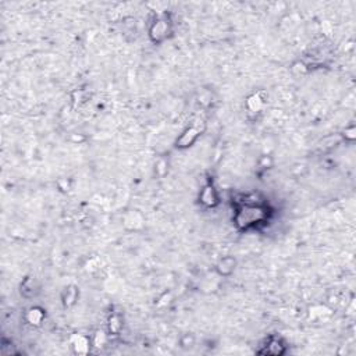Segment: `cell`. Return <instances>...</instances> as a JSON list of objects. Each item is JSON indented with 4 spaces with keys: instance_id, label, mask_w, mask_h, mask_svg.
Listing matches in <instances>:
<instances>
[{
    "instance_id": "obj_1",
    "label": "cell",
    "mask_w": 356,
    "mask_h": 356,
    "mask_svg": "<svg viewBox=\"0 0 356 356\" xmlns=\"http://www.w3.org/2000/svg\"><path fill=\"white\" fill-rule=\"evenodd\" d=\"M269 211L267 209L259 203H245L241 204V207L237 210L235 214V225L239 230H248L257 224H262L267 220Z\"/></svg>"
},
{
    "instance_id": "obj_2",
    "label": "cell",
    "mask_w": 356,
    "mask_h": 356,
    "mask_svg": "<svg viewBox=\"0 0 356 356\" xmlns=\"http://www.w3.org/2000/svg\"><path fill=\"white\" fill-rule=\"evenodd\" d=\"M202 131H203L202 121L193 123L191 127H188V128L181 134V137H179V138L177 139V142H176V146L179 148V149L189 148V146H192V144H195V141L199 138V135L202 134Z\"/></svg>"
},
{
    "instance_id": "obj_3",
    "label": "cell",
    "mask_w": 356,
    "mask_h": 356,
    "mask_svg": "<svg viewBox=\"0 0 356 356\" xmlns=\"http://www.w3.org/2000/svg\"><path fill=\"white\" fill-rule=\"evenodd\" d=\"M172 32V26L170 22L166 18H158L152 22V25L149 28V36L155 43H160L163 40L167 39L169 33Z\"/></svg>"
},
{
    "instance_id": "obj_4",
    "label": "cell",
    "mask_w": 356,
    "mask_h": 356,
    "mask_svg": "<svg viewBox=\"0 0 356 356\" xmlns=\"http://www.w3.org/2000/svg\"><path fill=\"white\" fill-rule=\"evenodd\" d=\"M199 200H200V203L203 204L204 207H209V209L216 207L220 203V199H218L217 189L214 188V185H204L200 195H199Z\"/></svg>"
},
{
    "instance_id": "obj_5",
    "label": "cell",
    "mask_w": 356,
    "mask_h": 356,
    "mask_svg": "<svg viewBox=\"0 0 356 356\" xmlns=\"http://www.w3.org/2000/svg\"><path fill=\"white\" fill-rule=\"evenodd\" d=\"M92 340L84 334H74L71 337V350L75 355H86L91 351Z\"/></svg>"
},
{
    "instance_id": "obj_6",
    "label": "cell",
    "mask_w": 356,
    "mask_h": 356,
    "mask_svg": "<svg viewBox=\"0 0 356 356\" xmlns=\"http://www.w3.org/2000/svg\"><path fill=\"white\" fill-rule=\"evenodd\" d=\"M21 295L26 299L36 297V294L39 292V283L35 277H26L24 278V281L21 283L20 287Z\"/></svg>"
},
{
    "instance_id": "obj_7",
    "label": "cell",
    "mask_w": 356,
    "mask_h": 356,
    "mask_svg": "<svg viewBox=\"0 0 356 356\" xmlns=\"http://www.w3.org/2000/svg\"><path fill=\"white\" fill-rule=\"evenodd\" d=\"M235 266H237V260L232 256H225L223 259L218 260L217 266H216V270L220 276L223 277H228L231 276L234 270H235Z\"/></svg>"
},
{
    "instance_id": "obj_8",
    "label": "cell",
    "mask_w": 356,
    "mask_h": 356,
    "mask_svg": "<svg viewBox=\"0 0 356 356\" xmlns=\"http://www.w3.org/2000/svg\"><path fill=\"white\" fill-rule=\"evenodd\" d=\"M79 298V290L75 285H68L61 294V302L64 308H73Z\"/></svg>"
},
{
    "instance_id": "obj_9",
    "label": "cell",
    "mask_w": 356,
    "mask_h": 356,
    "mask_svg": "<svg viewBox=\"0 0 356 356\" xmlns=\"http://www.w3.org/2000/svg\"><path fill=\"white\" fill-rule=\"evenodd\" d=\"M264 103H266V99L263 98V93H253V95H251V96L246 99V109H248V112L249 113L256 114V113L262 112V109L264 107Z\"/></svg>"
},
{
    "instance_id": "obj_10",
    "label": "cell",
    "mask_w": 356,
    "mask_h": 356,
    "mask_svg": "<svg viewBox=\"0 0 356 356\" xmlns=\"http://www.w3.org/2000/svg\"><path fill=\"white\" fill-rule=\"evenodd\" d=\"M284 352H285V345H283V343L278 338H270L264 345V350L260 351V354L274 356L283 355Z\"/></svg>"
},
{
    "instance_id": "obj_11",
    "label": "cell",
    "mask_w": 356,
    "mask_h": 356,
    "mask_svg": "<svg viewBox=\"0 0 356 356\" xmlns=\"http://www.w3.org/2000/svg\"><path fill=\"white\" fill-rule=\"evenodd\" d=\"M45 316H46V315H45V310L39 308V306H33V308H31V309L26 312L25 320L28 322V324L38 327V326L43 323Z\"/></svg>"
},
{
    "instance_id": "obj_12",
    "label": "cell",
    "mask_w": 356,
    "mask_h": 356,
    "mask_svg": "<svg viewBox=\"0 0 356 356\" xmlns=\"http://www.w3.org/2000/svg\"><path fill=\"white\" fill-rule=\"evenodd\" d=\"M107 330L110 336H119L121 330H123V319L120 315L114 313L112 316L109 317V322H107Z\"/></svg>"
},
{
    "instance_id": "obj_13",
    "label": "cell",
    "mask_w": 356,
    "mask_h": 356,
    "mask_svg": "<svg viewBox=\"0 0 356 356\" xmlns=\"http://www.w3.org/2000/svg\"><path fill=\"white\" fill-rule=\"evenodd\" d=\"M106 343H107V336L105 334V331L102 330H98L95 334H93V338H92V345L95 347V348H103L106 345Z\"/></svg>"
},
{
    "instance_id": "obj_14",
    "label": "cell",
    "mask_w": 356,
    "mask_h": 356,
    "mask_svg": "<svg viewBox=\"0 0 356 356\" xmlns=\"http://www.w3.org/2000/svg\"><path fill=\"white\" fill-rule=\"evenodd\" d=\"M179 344H181V347L184 348V350H192L193 348V345H195V337H193V334H184V336L181 337V340H179Z\"/></svg>"
},
{
    "instance_id": "obj_15",
    "label": "cell",
    "mask_w": 356,
    "mask_h": 356,
    "mask_svg": "<svg viewBox=\"0 0 356 356\" xmlns=\"http://www.w3.org/2000/svg\"><path fill=\"white\" fill-rule=\"evenodd\" d=\"M155 167H156L155 170H156V174H158L159 177H165L166 174H167V167H169V165H167V162H166L165 159H159Z\"/></svg>"
},
{
    "instance_id": "obj_16",
    "label": "cell",
    "mask_w": 356,
    "mask_h": 356,
    "mask_svg": "<svg viewBox=\"0 0 356 356\" xmlns=\"http://www.w3.org/2000/svg\"><path fill=\"white\" fill-rule=\"evenodd\" d=\"M340 141H341V139L338 138V137H336V138H334V137L326 138L323 142H322V148H323V149H333V148H336V146L340 144Z\"/></svg>"
},
{
    "instance_id": "obj_17",
    "label": "cell",
    "mask_w": 356,
    "mask_h": 356,
    "mask_svg": "<svg viewBox=\"0 0 356 356\" xmlns=\"http://www.w3.org/2000/svg\"><path fill=\"white\" fill-rule=\"evenodd\" d=\"M273 159H271V156H262V159H260V162H259V165H260V167L262 169H270L271 166H273Z\"/></svg>"
},
{
    "instance_id": "obj_18",
    "label": "cell",
    "mask_w": 356,
    "mask_h": 356,
    "mask_svg": "<svg viewBox=\"0 0 356 356\" xmlns=\"http://www.w3.org/2000/svg\"><path fill=\"white\" fill-rule=\"evenodd\" d=\"M354 132H355V128H354V127H351L350 130H347V131H345V137H348V138L352 141V139L355 138V134H354Z\"/></svg>"
}]
</instances>
